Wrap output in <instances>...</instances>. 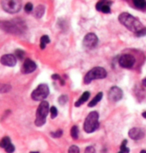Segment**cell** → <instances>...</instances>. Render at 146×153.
I'll return each instance as SVG.
<instances>
[{
	"label": "cell",
	"mask_w": 146,
	"mask_h": 153,
	"mask_svg": "<svg viewBox=\"0 0 146 153\" xmlns=\"http://www.w3.org/2000/svg\"><path fill=\"white\" fill-rule=\"evenodd\" d=\"M0 28L11 34H22L26 30V24L22 19L16 18L9 21H0Z\"/></svg>",
	"instance_id": "obj_1"
},
{
	"label": "cell",
	"mask_w": 146,
	"mask_h": 153,
	"mask_svg": "<svg viewBox=\"0 0 146 153\" xmlns=\"http://www.w3.org/2000/svg\"><path fill=\"white\" fill-rule=\"evenodd\" d=\"M118 19H119V22L124 25L127 29L133 31V32H135V33L138 32L139 30H141L143 28L142 23L139 21V19L127 12H123L120 14Z\"/></svg>",
	"instance_id": "obj_2"
},
{
	"label": "cell",
	"mask_w": 146,
	"mask_h": 153,
	"mask_svg": "<svg viewBox=\"0 0 146 153\" xmlns=\"http://www.w3.org/2000/svg\"><path fill=\"white\" fill-rule=\"evenodd\" d=\"M99 114L96 111H92L91 113L88 114V116L85 119L84 122V131L87 133H92V132L96 131L99 127V122H98Z\"/></svg>",
	"instance_id": "obj_3"
},
{
	"label": "cell",
	"mask_w": 146,
	"mask_h": 153,
	"mask_svg": "<svg viewBox=\"0 0 146 153\" xmlns=\"http://www.w3.org/2000/svg\"><path fill=\"white\" fill-rule=\"evenodd\" d=\"M49 113V104L46 101H42L39 104L36 112V119H35V125L36 126H42L46 121V116Z\"/></svg>",
	"instance_id": "obj_4"
},
{
	"label": "cell",
	"mask_w": 146,
	"mask_h": 153,
	"mask_svg": "<svg viewBox=\"0 0 146 153\" xmlns=\"http://www.w3.org/2000/svg\"><path fill=\"white\" fill-rule=\"evenodd\" d=\"M107 75V72L104 68L102 67H94L88 72L84 76V83L85 84H89L95 79H103L105 78Z\"/></svg>",
	"instance_id": "obj_5"
},
{
	"label": "cell",
	"mask_w": 146,
	"mask_h": 153,
	"mask_svg": "<svg viewBox=\"0 0 146 153\" xmlns=\"http://www.w3.org/2000/svg\"><path fill=\"white\" fill-rule=\"evenodd\" d=\"M1 7L8 13H17L21 9V0H1Z\"/></svg>",
	"instance_id": "obj_6"
},
{
	"label": "cell",
	"mask_w": 146,
	"mask_h": 153,
	"mask_svg": "<svg viewBox=\"0 0 146 153\" xmlns=\"http://www.w3.org/2000/svg\"><path fill=\"white\" fill-rule=\"evenodd\" d=\"M48 94H49V88L46 84H40L32 93H31V97L33 100L36 101H41L45 99Z\"/></svg>",
	"instance_id": "obj_7"
},
{
	"label": "cell",
	"mask_w": 146,
	"mask_h": 153,
	"mask_svg": "<svg viewBox=\"0 0 146 153\" xmlns=\"http://www.w3.org/2000/svg\"><path fill=\"white\" fill-rule=\"evenodd\" d=\"M98 44V38L94 33H88L83 39V45L88 49L95 48Z\"/></svg>",
	"instance_id": "obj_8"
},
{
	"label": "cell",
	"mask_w": 146,
	"mask_h": 153,
	"mask_svg": "<svg viewBox=\"0 0 146 153\" xmlns=\"http://www.w3.org/2000/svg\"><path fill=\"white\" fill-rule=\"evenodd\" d=\"M134 63H135V58L130 54H124L119 58V65L123 68H132Z\"/></svg>",
	"instance_id": "obj_9"
},
{
	"label": "cell",
	"mask_w": 146,
	"mask_h": 153,
	"mask_svg": "<svg viewBox=\"0 0 146 153\" xmlns=\"http://www.w3.org/2000/svg\"><path fill=\"white\" fill-rule=\"evenodd\" d=\"M122 96H123V92L117 86L111 87L109 92H108V100L111 101V102H117V101L121 99Z\"/></svg>",
	"instance_id": "obj_10"
},
{
	"label": "cell",
	"mask_w": 146,
	"mask_h": 153,
	"mask_svg": "<svg viewBox=\"0 0 146 153\" xmlns=\"http://www.w3.org/2000/svg\"><path fill=\"white\" fill-rule=\"evenodd\" d=\"M111 4H112V1H110V0H100L98 3L96 4V10L101 11L103 13H110Z\"/></svg>",
	"instance_id": "obj_11"
},
{
	"label": "cell",
	"mask_w": 146,
	"mask_h": 153,
	"mask_svg": "<svg viewBox=\"0 0 146 153\" xmlns=\"http://www.w3.org/2000/svg\"><path fill=\"white\" fill-rule=\"evenodd\" d=\"M36 63L32 61L31 59H26L23 63V65H22V68L21 70L23 73L25 74H29V73H32V72L35 71L36 69Z\"/></svg>",
	"instance_id": "obj_12"
},
{
	"label": "cell",
	"mask_w": 146,
	"mask_h": 153,
	"mask_svg": "<svg viewBox=\"0 0 146 153\" xmlns=\"http://www.w3.org/2000/svg\"><path fill=\"white\" fill-rule=\"evenodd\" d=\"M0 62H1V64H3L5 66L12 67V66L16 64V58L12 54H5V55H3L0 58Z\"/></svg>",
	"instance_id": "obj_13"
},
{
	"label": "cell",
	"mask_w": 146,
	"mask_h": 153,
	"mask_svg": "<svg viewBox=\"0 0 146 153\" xmlns=\"http://www.w3.org/2000/svg\"><path fill=\"white\" fill-rule=\"evenodd\" d=\"M128 134H129V137L131 139L133 140H139L143 138L144 136V131L142 130V129L140 128H137V127H134V128L130 129L129 132H128Z\"/></svg>",
	"instance_id": "obj_14"
},
{
	"label": "cell",
	"mask_w": 146,
	"mask_h": 153,
	"mask_svg": "<svg viewBox=\"0 0 146 153\" xmlns=\"http://www.w3.org/2000/svg\"><path fill=\"white\" fill-rule=\"evenodd\" d=\"M89 96H90V92H88V91H85L84 93H83L81 95V97L79 98L78 100H77V102L75 103V106L76 107H78V106L80 105H82L84 102H86V101L89 99Z\"/></svg>",
	"instance_id": "obj_15"
},
{
	"label": "cell",
	"mask_w": 146,
	"mask_h": 153,
	"mask_svg": "<svg viewBox=\"0 0 146 153\" xmlns=\"http://www.w3.org/2000/svg\"><path fill=\"white\" fill-rule=\"evenodd\" d=\"M44 11H45L44 5H38V6H36L35 10H34V16L36 18H41L44 14Z\"/></svg>",
	"instance_id": "obj_16"
},
{
	"label": "cell",
	"mask_w": 146,
	"mask_h": 153,
	"mask_svg": "<svg viewBox=\"0 0 146 153\" xmlns=\"http://www.w3.org/2000/svg\"><path fill=\"white\" fill-rule=\"evenodd\" d=\"M102 96H103V93H102V92H99V93L97 94L89 103H88V106H89V107H93V106H95L97 103H98L99 101L102 99Z\"/></svg>",
	"instance_id": "obj_17"
},
{
	"label": "cell",
	"mask_w": 146,
	"mask_h": 153,
	"mask_svg": "<svg viewBox=\"0 0 146 153\" xmlns=\"http://www.w3.org/2000/svg\"><path fill=\"white\" fill-rule=\"evenodd\" d=\"M132 3L136 8L138 9H144L146 7V1L145 0H132Z\"/></svg>",
	"instance_id": "obj_18"
},
{
	"label": "cell",
	"mask_w": 146,
	"mask_h": 153,
	"mask_svg": "<svg viewBox=\"0 0 146 153\" xmlns=\"http://www.w3.org/2000/svg\"><path fill=\"white\" fill-rule=\"evenodd\" d=\"M49 42H50L49 37H48L47 35H43L41 38H40V48L44 49L45 46H46V44H48Z\"/></svg>",
	"instance_id": "obj_19"
},
{
	"label": "cell",
	"mask_w": 146,
	"mask_h": 153,
	"mask_svg": "<svg viewBox=\"0 0 146 153\" xmlns=\"http://www.w3.org/2000/svg\"><path fill=\"white\" fill-rule=\"evenodd\" d=\"M9 143H11L10 142V138L7 137V136H5V137L2 138L1 141H0V147H2V148H5V147H6Z\"/></svg>",
	"instance_id": "obj_20"
},
{
	"label": "cell",
	"mask_w": 146,
	"mask_h": 153,
	"mask_svg": "<svg viewBox=\"0 0 146 153\" xmlns=\"http://www.w3.org/2000/svg\"><path fill=\"white\" fill-rule=\"evenodd\" d=\"M71 137L73 138V139H77L78 138V127L76 125H74L72 128H71Z\"/></svg>",
	"instance_id": "obj_21"
},
{
	"label": "cell",
	"mask_w": 146,
	"mask_h": 153,
	"mask_svg": "<svg viewBox=\"0 0 146 153\" xmlns=\"http://www.w3.org/2000/svg\"><path fill=\"white\" fill-rule=\"evenodd\" d=\"M126 144H127V141L124 140L121 144V146H120V151H121L122 153H129V148H127L126 147Z\"/></svg>",
	"instance_id": "obj_22"
},
{
	"label": "cell",
	"mask_w": 146,
	"mask_h": 153,
	"mask_svg": "<svg viewBox=\"0 0 146 153\" xmlns=\"http://www.w3.org/2000/svg\"><path fill=\"white\" fill-rule=\"evenodd\" d=\"M10 85H3L0 84V93H6V92L10 91Z\"/></svg>",
	"instance_id": "obj_23"
},
{
	"label": "cell",
	"mask_w": 146,
	"mask_h": 153,
	"mask_svg": "<svg viewBox=\"0 0 146 153\" xmlns=\"http://www.w3.org/2000/svg\"><path fill=\"white\" fill-rule=\"evenodd\" d=\"M68 101V96L67 95H61L59 98H58V102L60 105H64Z\"/></svg>",
	"instance_id": "obj_24"
},
{
	"label": "cell",
	"mask_w": 146,
	"mask_h": 153,
	"mask_svg": "<svg viewBox=\"0 0 146 153\" xmlns=\"http://www.w3.org/2000/svg\"><path fill=\"white\" fill-rule=\"evenodd\" d=\"M15 54H16V56H17V58L20 59V60H22L24 58V51L23 50H20V49H17V50H15Z\"/></svg>",
	"instance_id": "obj_25"
},
{
	"label": "cell",
	"mask_w": 146,
	"mask_h": 153,
	"mask_svg": "<svg viewBox=\"0 0 146 153\" xmlns=\"http://www.w3.org/2000/svg\"><path fill=\"white\" fill-rule=\"evenodd\" d=\"M14 150H15V147H14L12 143H9L6 147H5V151L7 153H13Z\"/></svg>",
	"instance_id": "obj_26"
},
{
	"label": "cell",
	"mask_w": 146,
	"mask_h": 153,
	"mask_svg": "<svg viewBox=\"0 0 146 153\" xmlns=\"http://www.w3.org/2000/svg\"><path fill=\"white\" fill-rule=\"evenodd\" d=\"M49 112H50V116L51 118H55L57 116V114H58V112H57V109L56 107H54V106H52L50 109H49Z\"/></svg>",
	"instance_id": "obj_27"
},
{
	"label": "cell",
	"mask_w": 146,
	"mask_h": 153,
	"mask_svg": "<svg viewBox=\"0 0 146 153\" xmlns=\"http://www.w3.org/2000/svg\"><path fill=\"white\" fill-rule=\"evenodd\" d=\"M62 134H63V131L62 130H57L55 132H51V136L54 137V138H58V137H61Z\"/></svg>",
	"instance_id": "obj_28"
},
{
	"label": "cell",
	"mask_w": 146,
	"mask_h": 153,
	"mask_svg": "<svg viewBox=\"0 0 146 153\" xmlns=\"http://www.w3.org/2000/svg\"><path fill=\"white\" fill-rule=\"evenodd\" d=\"M68 153H79V148L76 145L70 146L69 150H68Z\"/></svg>",
	"instance_id": "obj_29"
},
{
	"label": "cell",
	"mask_w": 146,
	"mask_h": 153,
	"mask_svg": "<svg viewBox=\"0 0 146 153\" xmlns=\"http://www.w3.org/2000/svg\"><path fill=\"white\" fill-rule=\"evenodd\" d=\"M24 8H25V11L28 12V13H30L31 11H33V5L31 3H27L26 5H25Z\"/></svg>",
	"instance_id": "obj_30"
},
{
	"label": "cell",
	"mask_w": 146,
	"mask_h": 153,
	"mask_svg": "<svg viewBox=\"0 0 146 153\" xmlns=\"http://www.w3.org/2000/svg\"><path fill=\"white\" fill-rule=\"evenodd\" d=\"M135 34H136V36H139V37L145 35V34H146V28H142L141 30H139L138 32H136Z\"/></svg>",
	"instance_id": "obj_31"
},
{
	"label": "cell",
	"mask_w": 146,
	"mask_h": 153,
	"mask_svg": "<svg viewBox=\"0 0 146 153\" xmlns=\"http://www.w3.org/2000/svg\"><path fill=\"white\" fill-rule=\"evenodd\" d=\"M85 153H94V148L93 147H87Z\"/></svg>",
	"instance_id": "obj_32"
},
{
	"label": "cell",
	"mask_w": 146,
	"mask_h": 153,
	"mask_svg": "<svg viewBox=\"0 0 146 153\" xmlns=\"http://www.w3.org/2000/svg\"><path fill=\"white\" fill-rule=\"evenodd\" d=\"M52 79H54V80H61V78H60V76L58 74H53L52 75Z\"/></svg>",
	"instance_id": "obj_33"
},
{
	"label": "cell",
	"mask_w": 146,
	"mask_h": 153,
	"mask_svg": "<svg viewBox=\"0 0 146 153\" xmlns=\"http://www.w3.org/2000/svg\"><path fill=\"white\" fill-rule=\"evenodd\" d=\"M142 85H143V86H145V87H146V78H144V79L142 80Z\"/></svg>",
	"instance_id": "obj_34"
},
{
	"label": "cell",
	"mask_w": 146,
	"mask_h": 153,
	"mask_svg": "<svg viewBox=\"0 0 146 153\" xmlns=\"http://www.w3.org/2000/svg\"><path fill=\"white\" fill-rule=\"evenodd\" d=\"M142 116L144 117V118H146V112H143V113H142Z\"/></svg>",
	"instance_id": "obj_35"
},
{
	"label": "cell",
	"mask_w": 146,
	"mask_h": 153,
	"mask_svg": "<svg viewBox=\"0 0 146 153\" xmlns=\"http://www.w3.org/2000/svg\"><path fill=\"white\" fill-rule=\"evenodd\" d=\"M140 153H146V150H141V152Z\"/></svg>",
	"instance_id": "obj_36"
},
{
	"label": "cell",
	"mask_w": 146,
	"mask_h": 153,
	"mask_svg": "<svg viewBox=\"0 0 146 153\" xmlns=\"http://www.w3.org/2000/svg\"><path fill=\"white\" fill-rule=\"evenodd\" d=\"M30 153H39V152H37V151H32V152H30Z\"/></svg>",
	"instance_id": "obj_37"
},
{
	"label": "cell",
	"mask_w": 146,
	"mask_h": 153,
	"mask_svg": "<svg viewBox=\"0 0 146 153\" xmlns=\"http://www.w3.org/2000/svg\"><path fill=\"white\" fill-rule=\"evenodd\" d=\"M118 153H122V152H121V151H119V152H118Z\"/></svg>",
	"instance_id": "obj_38"
}]
</instances>
